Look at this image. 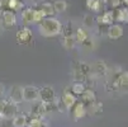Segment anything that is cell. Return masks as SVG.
<instances>
[{
	"instance_id": "obj_33",
	"label": "cell",
	"mask_w": 128,
	"mask_h": 127,
	"mask_svg": "<svg viewBox=\"0 0 128 127\" xmlns=\"http://www.w3.org/2000/svg\"><path fill=\"white\" fill-rule=\"evenodd\" d=\"M108 28H109V26H105V24H99V33H102V34L108 33Z\"/></svg>"
},
{
	"instance_id": "obj_6",
	"label": "cell",
	"mask_w": 128,
	"mask_h": 127,
	"mask_svg": "<svg viewBox=\"0 0 128 127\" xmlns=\"http://www.w3.org/2000/svg\"><path fill=\"white\" fill-rule=\"evenodd\" d=\"M56 98L54 90L51 86H43L40 89L38 92V99H41L42 103H48V102H53Z\"/></svg>"
},
{
	"instance_id": "obj_19",
	"label": "cell",
	"mask_w": 128,
	"mask_h": 127,
	"mask_svg": "<svg viewBox=\"0 0 128 127\" xmlns=\"http://www.w3.org/2000/svg\"><path fill=\"white\" fill-rule=\"evenodd\" d=\"M113 22H114V19H113V12H105L103 15L98 17V23L99 24L110 26Z\"/></svg>"
},
{
	"instance_id": "obj_23",
	"label": "cell",
	"mask_w": 128,
	"mask_h": 127,
	"mask_svg": "<svg viewBox=\"0 0 128 127\" xmlns=\"http://www.w3.org/2000/svg\"><path fill=\"white\" fill-rule=\"evenodd\" d=\"M86 37H88V33H86L82 28H78V29H76V32H75V34H74L75 42H80V43H81Z\"/></svg>"
},
{
	"instance_id": "obj_36",
	"label": "cell",
	"mask_w": 128,
	"mask_h": 127,
	"mask_svg": "<svg viewBox=\"0 0 128 127\" xmlns=\"http://www.w3.org/2000/svg\"><path fill=\"white\" fill-rule=\"evenodd\" d=\"M103 2H108V0H103Z\"/></svg>"
},
{
	"instance_id": "obj_25",
	"label": "cell",
	"mask_w": 128,
	"mask_h": 127,
	"mask_svg": "<svg viewBox=\"0 0 128 127\" xmlns=\"http://www.w3.org/2000/svg\"><path fill=\"white\" fill-rule=\"evenodd\" d=\"M61 33H62L64 37H72V36H74V32H72V24L68 22L64 27H61Z\"/></svg>"
},
{
	"instance_id": "obj_18",
	"label": "cell",
	"mask_w": 128,
	"mask_h": 127,
	"mask_svg": "<svg viewBox=\"0 0 128 127\" xmlns=\"http://www.w3.org/2000/svg\"><path fill=\"white\" fill-rule=\"evenodd\" d=\"M12 122H13V127H26L28 122V117L23 113H19L12 119Z\"/></svg>"
},
{
	"instance_id": "obj_38",
	"label": "cell",
	"mask_w": 128,
	"mask_h": 127,
	"mask_svg": "<svg viewBox=\"0 0 128 127\" xmlns=\"http://www.w3.org/2000/svg\"><path fill=\"white\" fill-rule=\"evenodd\" d=\"M33 2H34V0H33Z\"/></svg>"
},
{
	"instance_id": "obj_15",
	"label": "cell",
	"mask_w": 128,
	"mask_h": 127,
	"mask_svg": "<svg viewBox=\"0 0 128 127\" xmlns=\"http://www.w3.org/2000/svg\"><path fill=\"white\" fill-rule=\"evenodd\" d=\"M22 9H24V3H23V0H8L4 10H10V12L15 13V12L22 10Z\"/></svg>"
},
{
	"instance_id": "obj_24",
	"label": "cell",
	"mask_w": 128,
	"mask_h": 127,
	"mask_svg": "<svg viewBox=\"0 0 128 127\" xmlns=\"http://www.w3.org/2000/svg\"><path fill=\"white\" fill-rule=\"evenodd\" d=\"M53 7V10L57 12V13H61V12H65L66 8H67V3L64 2V0H57L54 4H52Z\"/></svg>"
},
{
	"instance_id": "obj_2",
	"label": "cell",
	"mask_w": 128,
	"mask_h": 127,
	"mask_svg": "<svg viewBox=\"0 0 128 127\" xmlns=\"http://www.w3.org/2000/svg\"><path fill=\"white\" fill-rule=\"evenodd\" d=\"M72 76L76 83H82L89 80L91 76V67L85 62H75L72 67Z\"/></svg>"
},
{
	"instance_id": "obj_21",
	"label": "cell",
	"mask_w": 128,
	"mask_h": 127,
	"mask_svg": "<svg viewBox=\"0 0 128 127\" xmlns=\"http://www.w3.org/2000/svg\"><path fill=\"white\" fill-rule=\"evenodd\" d=\"M86 109H89L91 112V114H102V112H103V104L100 102H95V103L91 104L90 107H88Z\"/></svg>"
},
{
	"instance_id": "obj_30",
	"label": "cell",
	"mask_w": 128,
	"mask_h": 127,
	"mask_svg": "<svg viewBox=\"0 0 128 127\" xmlns=\"http://www.w3.org/2000/svg\"><path fill=\"white\" fill-rule=\"evenodd\" d=\"M93 23H94V18L91 17L90 14H86V15H84V26H85V27L90 28L91 26H93Z\"/></svg>"
},
{
	"instance_id": "obj_14",
	"label": "cell",
	"mask_w": 128,
	"mask_h": 127,
	"mask_svg": "<svg viewBox=\"0 0 128 127\" xmlns=\"http://www.w3.org/2000/svg\"><path fill=\"white\" fill-rule=\"evenodd\" d=\"M61 102H62V104L66 107V109H68V108H71L78 100H76L75 95L72 94V93H70L68 90L66 89L65 92H64V94H62V97H61Z\"/></svg>"
},
{
	"instance_id": "obj_5",
	"label": "cell",
	"mask_w": 128,
	"mask_h": 127,
	"mask_svg": "<svg viewBox=\"0 0 128 127\" xmlns=\"http://www.w3.org/2000/svg\"><path fill=\"white\" fill-rule=\"evenodd\" d=\"M18 108H16V104L12 103L10 100H5L4 105H3V109L0 112L3 118H8V119H13L18 113Z\"/></svg>"
},
{
	"instance_id": "obj_9",
	"label": "cell",
	"mask_w": 128,
	"mask_h": 127,
	"mask_svg": "<svg viewBox=\"0 0 128 127\" xmlns=\"http://www.w3.org/2000/svg\"><path fill=\"white\" fill-rule=\"evenodd\" d=\"M38 92H40V89L33 85L24 86L23 88V100H27V102L38 100Z\"/></svg>"
},
{
	"instance_id": "obj_37",
	"label": "cell",
	"mask_w": 128,
	"mask_h": 127,
	"mask_svg": "<svg viewBox=\"0 0 128 127\" xmlns=\"http://www.w3.org/2000/svg\"><path fill=\"white\" fill-rule=\"evenodd\" d=\"M0 119H2V114H0Z\"/></svg>"
},
{
	"instance_id": "obj_10",
	"label": "cell",
	"mask_w": 128,
	"mask_h": 127,
	"mask_svg": "<svg viewBox=\"0 0 128 127\" xmlns=\"http://www.w3.org/2000/svg\"><path fill=\"white\" fill-rule=\"evenodd\" d=\"M80 102H81L86 108H88V107H90L93 103H95V102H96L95 93H94L91 89H85L84 92H82V94L80 95Z\"/></svg>"
},
{
	"instance_id": "obj_32",
	"label": "cell",
	"mask_w": 128,
	"mask_h": 127,
	"mask_svg": "<svg viewBox=\"0 0 128 127\" xmlns=\"http://www.w3.org/2000/svg\"><path fill=\"white\" fill-rule=\"evenodd\" d=\"M109 3H110L112 8L118 9V8H119V5H120V3H122V0H109Z\"/></svg>"
},
{
	"instance_id": "obj_16",
	"label": "cell",
	"mask_w": 128,
	"mask_h": 127,
	"mask_svg": "<svg viewBox=\"0 0 128 127\" xmlns=\"http://www.w3.org/2000/svg\"><path fill=\"white\" fill-rule=\"evenodd\" d=\"M71 108H72V114H74V117H75L76 119L82 118V117L86 114V107H85L81 102H76Z\"/></svg>"
},
{
	"instance_id": "obj_3",
	"label": "cell",
	"mask_w": 128,
	"mask_h": 127,
	"mask_svg": "<svg viewBox=\"0 0 128 127\" xmlns=\"http://www.w3.org/2000/svg\"><path fill=\"white\" fill-rule=\"evenodd\" d=\"M110 90H116L119 93H128V71H119L113 78Z\"/></svg>"
},
{
	"instance_id": "obj_26",
	"label": "cell",
	"mask_w": 128,
	"mask_h": 127,
	"mask_svg": "<svg viewBox=\"0 0 128 127\" xmlns=\"http://www.w3.org/2000/svg\"><path fill=\"white\" fill-rule=\"evenodd\" d=\"M86 5H88V8H90L91 10L99 12V10H100L102 2H100V0H86Z\"/></svg>"
},
{
	"instance_id": "obj_12",
	"label": "cell",
	"mask_w": 128,
	"mask_h": 127,
	"mask_svg": "<svg viewBox=\"0 0 128 127\" xmlns=\"http://www.w3.org/2000/svg\"><path fill=\"white\" fill-rule=\"evenodd\" d=\"M91 74H95L96 76H104L108 74V66L104 61L99 60L96 61L94 65H93V71H91Z\"/></svg>"
},
{
	"instance_id": "obj_7",
	"label": "cell",
	"mask_w": 128,
	"mask_h": 127,
	"mask_svg": "<svg viewBox=\"0 0 128 127\" xmlns=\"http://www.w3.org/2000/svg\"><path fill=\"white\" fill-rule=\"evenodd\" d=\"M2 24L4 28H12L16 24L15 13L10 10H2Z\"/></svg>"
},
{
	"instance_id": "obj_31",
	"label": "cell",
	"mask_w": 128,
	"mask_h": 127,
	"mask_svg": "<svg viewBox=\"0 0 128 127\" xmlns=\"http://www.w3.org/2000/svg\"><path fill=\"white\" fill-rule=\"evenodd\" d=\"M0 127H13V122L12 119H8V118H3L0 119Z\"/></svg>"
},
{
	"instance_id": "obj_35",
	"label": "cell",
	"mask_w": 128,
	"mask_h": 127,
	"mask_svg": "<svg viewBox=\"0 0 128 127\" xmlns=\"http://www.w3.org/2000/svg\"><path fill=\"white\" fill-rule=\"evenodd\" d=\"M123 3H124V4H126V5L128 7V0H123Z\"/></svg>"
},
{
	"instance_id": "obj_13",
	"label": "cell",
	"mask_w": 128,
	"mask_h": 127,
	"mask_svg": "<svg viewBox=\"0 0 128 127\" xmlns=\"http://www.w3.org/2000/svg\"><path fill=\"white\" fill-rule=\"evenodd\" d=\"M108 37L110 40H118L123 36V28L119 24H113V26H109L108 28Z\"/></svg>"
},
{
	"instance_id": "obj_28",
	"label": "cell",
	"mask_w": 128,
	"mask_h": 127,
	"mask_svg": "<svg viewBox=\"0 0 128 127\" xmlns=\"http://www.w3.org/2000/svg\"><path fill=\"white\" fill-rule=\"evenodd\" d=\"M62 45L65 48L70 50L75 46V38H74V36L72 37H64V41H62Z\"/></svg>"
},
{
	"instance_id": "obj_17",
	"label": "cell",
	"mask_w": 128,
	"mask_h": 127,
	"mask_svg": "<svg viewBox=\"0 0 128 127\" xmlns=\"http://www.w3.org/2000/svg\"><path fill=\"white\" fill-rule=\"evenodd\" d=\"M38 10L41 12V14L43 15V18H51L53 14H54V10H53V7L51 3H43L40 5Z\"/></svg>"
},
{
	"instance_id": "obj_1",
	"label": "cell",
	"mask_w": 128,
	"mask_h": 127,
	"mask_svg": "<svg viewBox=\"0 0 128 127\" xmlns=\"http://www.w3.org/2000/svg\"><path fill=\"white\" fill-rule=\"evenodd\" d=\"M61 24L57 19L54 18H44V19L40 23V31L43 36L46 37H52V36H56L61 32Z\"/></svg>"
},
{
	"instance_id": "obj_34",
	"label": "cell",
	"mask_w": 128,
	"mask_h": 127,
	"mask_svg": "<svg viewBox=\"0 0 128 127\" xmlns=\"http://www.w3.org/2000/svg\"><path fill=\"white\" fill-rule=\"evenodd\" d=\"M3 95H4V89H3L2 85H0V99H3Z\"/></svg>"
},
{
	"instance_id": "obj_29",
	"label": "cell",
	"mask_w": 128,
	"mask_h": 127,
	"mask_svg": "<svg viewBox=\"0 0 128 127\" xmlns=\"http://www.w3.org/2000/svg\"><path fill=\"white\" fill-rule=\"evenodd\" d=\"M81 46L85 48V50H91L94 47V41H93V38H89V36L88 37L81 42Z\"/></svg>"
},
{
	"instance_id": "obj_11",
	"label": "cell",
	"mask_w": 128,
	"mask_h": 127,
	"mask_svg": "<svg viewBox=\"0 0 128 127\" xmlns=\"http://www.w3.org/2000/svg\"><path fill=\"white\" fill-rule=\"evenodd\" d=\"M113 19L116 22L128 23V9L127 8H118L113 10Z\"/></svg>"
},
{
	"instance_id": "obj_8",
	"label": "cell",
	"mask_w": 128,
	"mask_h": 127,
	"mask_svg": "<svg viewBox=\"0 0 128 127\" xmlns=\"http://www.w3.org/2000/svg\"><path fill=\"white\" fill-rule=\"evenodd\" d=\"M14 104H19L23 100V88L19 85H13L9 90V99Z\"/></svg>"
},
{
	"instance_id": "obj_4",
	"label": "cell",
	"mask_w": 128,
	"mask_h": 127,
	"mask_svg": "<svg viewBox=\"0 0 128 127\" xmlns=\"http://www.w3.org/2000/svg\"><path fill=\"white\" fill-rule=\"evenodd\" d=\"M15 38H16V42L19 45H29L33 40V33L29 28L27 27H23L20 28L19 31L16 32L15 34Z\"/></svg>"
},
{
	"instance_id": "obj_22",
	"label": "cell",
	"mask_w": 128,
	"mask_h": 127,
	"mask_svg": "<svg viewBox=\"0 0 128 127\" xmlns=\"http://www.w3.org/2000/svg\"><path fill=\"white\" fill-rule=\"evenodd\" d=\"M84 90H85V85L82 83H75L71 88V93L74 95H81Z\"/></svg>"
},
{
	"instance_id": "obj_27",
	"label": "cell",
	"mask_w": 128,
	"mask_h": 127,
	"mask_svg": "<svg viewBox=\"0 0 128 127\" xmlns=\"http://www.w3.org/2000/svg\"><path fill=\"white\" fill-rule=\"evenodd\" d=\"M26 127H44V124L41 121V118H30L27 122V126Z\"/></svg>"
},
{
	"instance_id": "obj_20",
	"label": "cell",
	"mask_w": 128,
	"mask_h": 127,
	"mask_svg": "<svg viewBox=\"0 0 128 127\" xmlns=\"http://www.w3.org/2000/svg\"><path fill=\"white\" fill-rule=\"evenodd\" d=\"M33 15H34V9L32 8H24L22 10V19L24 23H33Z\"/></svg>"
}]
</instances>
